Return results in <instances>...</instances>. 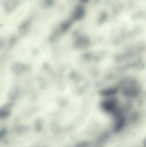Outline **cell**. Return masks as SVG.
<instances>
[{
  "label": "cell",
  "mask_w": 146,
  "mask_h": 147,
  "mask_svg": "<svg viewBox=\"0 0 146 147\" xmlns=\"http://www.w3.org/2000/svg\"><path fill=\"white\" fill-rule=\"evenodd\" d=\"M12 105H6L0 108V119H4L9 116L11 112Z\"/></svg>",
  "instance_id": "obj_1"
},
{
  "label": "cell",
  "mask_w": 146,
  "mask_h": 147,
  "mask_svg": "<svg viewBox=\"0 0 146 147\" xmlns=\"http://www.w3.org/2000/svg\"><path fill=\"white\" fill-rule=\"evenodd\" d=\"M19 3V0H7L4 3L6 10L10 12L13 10Z\"/></svg>",
  "instance_id": "obj_2"
},
{
  "label": "cell",
  "mask_w": 146,
  "mask_h": 147,
  "mask_svg": "<svg viewBox=\"0 0 146 147\" xmlns=\"http://www.w3.org/2000/svg\"><path fill=\"white\" fill-rule=\"evenodd\" d=\"M25 66L21 63H15L11 67L12 71L14 73L18 74L21 73L25 70Z\"/></svg>",
  "instance_id": "obj_3"
},
{
  "label": "cell",
  "mask_w": 146,
  "mask_h": 147,
  "mask_svg": "<svg viewBox=\"0 0 146 147\" xmlns=\"http://www.w3.org/2000/svg\"><path fill=\"white\" fill-rule=\"evenodd\" d=\"M19 89L17 87L13 88L10 91L9 93V97L10 99H13L15 98L19 94Z\"/></svg>",
  "instance_id": "obj_4"
},
{
  "label": "cell",
  "mask_w": 146,
  "mask_h": 147,
  "mask_svg": "<svg viewBox=\"0 0 146 147\" xmlns=\"http://www.w3.org/2000/svg\"><path fill=\"white\" fill-rule=\"evenodd\" d=\"M35 130L37 132H40L43 128V123L40 119H38L36 121L35 124Z\"/></svg>",
  "instance_id": "obj_5"
},
{
  "label": "cell",
  "mask_w": 146,
  "mask_h": 147,
  "mask_svg": "<svg viewBox=\"0 0 146 147\" xmlns=\"http://www.w3.org/2000/svg\"><path fill=\"white\" fill-rule=\"evenodd\" d=\"M29 25H30V22L29 21L25 22L23 24L21 25L20 27L21 30L22 31H25L29 27Z\"/></svg>",
  "instance_id": "obj_6"
},
{
  "label": "cell",
  "mask_w": 146,
  "mask_h": 147,
  "mask_svg": "<svg viewBox=\"0 0 146 147\" xmlns=\"http://www.w3.org/2000/svg\"><path fill=\"white\" fill-rule=\"evenodd\" d=\"M7 134V130L6 129H2L0 130V140L4 139Z\"/></svg>",
  "instance_id": "obj_7"
}]
</instances>
